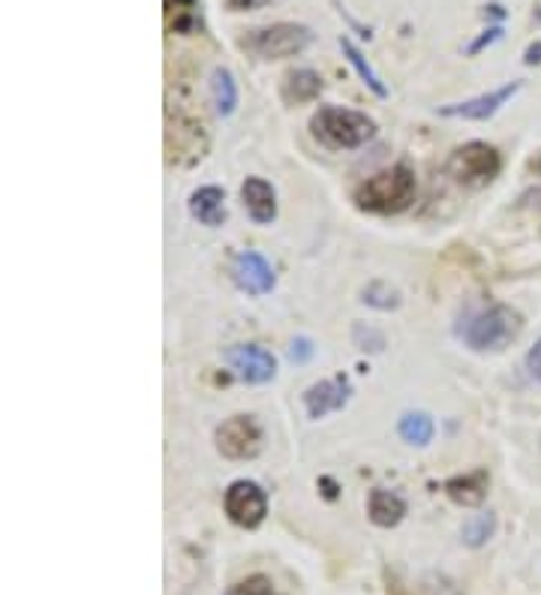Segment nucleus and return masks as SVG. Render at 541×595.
Listing matches in <instances>:
<instances>
[{"label":"nucleus","instance_id":"1","mask_svg":"<svg viewBox=\"0 0 541 595\" xmlns=\"http://www.w3.org/2000/svg\"><path fill=\"white\" fill-rule=\"evenodd\" d=\"M356 205L368 214H401L413 205L415 199V172L409 162H397L385 172L373 175L356 187Z\"/></svg>","mask_w":541,"mask_h":595},{"label":"nucleus","instance_id":"2","mask_svg":"<svg viewBox=\"0 0 541 595\" xmlns=\"http://www.w3.org/2000/svg\"><path fill=\"white\" fill-rule=\"evenodd\" d=\"M523 328V319L515 307L508 304H487V307L475 310L466 319L461 322V340L475 352H496V349H506Z\"/></svg>","mask_w":541,"mask_h":595},{"label":"nucleus","instance_id":"3","mask_svg":"<svg viewBox=\"0 0 541 595\" xmlns=\"http://www.w3.org/2000/svg\"><path fill=\"white\" fill-rule=\"evenodd\" d=\"M311 130L325 148L352 150L368 145L370 138L376 136V121L364 115V112H356V109L323 105V109L311 117Z\"/></svg>","mask_w":541,"mask_h":595},{"label":"nucleus","instance_id":"4","mask_svg":"<svg viewBox=\"0 0 541 595\" xmlns=\"http://www.w3.org/2000/svg\"><path fill=\"white\" fill-rule=\"evenodd\" d=\"M311 43L313 31L298 22H277L268 24V27H256V31H247V36L241 40V46L259 60L295 58Z\"/></svg>","mask_w":541,"mask_h":595},{"label":"nucleus","instance_id":"5","mask_svg":"<svg viewBox=\"0 0 541 595\" xmlns=\"http://www.w3.org/2000/svg\"><path fill=\"white\" fill-rule=\"evenodd\" d=\"M503 169V157L487 142H466L449 157V175L463 187H484Z\"/></svg>","mask_w":541,"mask_h":595},{"label":"nucleus","instance_id":"6","mask_svg":"<svg viewBox=\"0 0 541 595\" xmlns=\"http://www.w3.org/2000/svg\"><path fill=\"white\" fill-rule=\"evenodd\" d=\"M223 508L235 527L259 529L268 517V493L250 479L232 481L229 491L223 496Z\"/></svg>","mask_w":541,"mask_h":595},{"label":"nucleus","instance_id":"7","mask_svg":"<svg viewBox=\"0 0 541 595\" xmlns=\"http://www.w3.org/2000/svg\"><path fill=\"white\" fill-rule=\"evenodd\" d=\"M217 451L229 460H250L262 451V430L250 415H232L219 424L217 434Z\"/></svg>","mask_w":541,"mask_h":595},{"label":"nucleus","instance_id":"8","mask_svg":"<svg viewBox=\"0 0 541 595\" xmlns=\"http://www.w3.org/2000/svg\"><path fill=\"white\" fill-rule=\"evenodd\" d=\"M232 280H235V287L241 289V292L253 298L268 295L277 283L274 268L268 265L266 256H259V252L253 250L235 256V262H232Z\"/></svg>","mask_w":541,"mask_h":595},{"label":"nucleus","instance_id":"9","mask_svg":"<svg viewBox=\"0 0 541 595\" xmlns=\"http://www.w3.org/2000/svg\"><path fill=\"white\" fill-rule=\"evenodd\" d=\"M520 91V81H508L503 88H496V91L478 93L473 100H463V103H451L442 105L439 109V115L442 117H463V121H487V117H494L503 105Z\"/></svg>","mask_w":541,"mask_h":595},{"label":"nucleus","instance_id":"10","mask_svg":"<svg viewBox=\"0 0 541 595\" xmlns=\"http://www.w3.org/2000/svg\"><path fill=\"white\" fill-rule=\"evenodd\" d=\"M229 364L232 370L244 379V382H250V385H266L271 379L277 377V358L268 352L266 346H235L229 349Z\"/></svg>","mask_w":541,"mask_h":595},{"label":"nucleus","instance_id":"11","mask_svg":"<svg viewBox=\"0 0 541 595\" xmlns=\"http://www.w3.org/2000/svg\"><path fill=\"white\" fill-rule=\"evenodd\" d=\"M352 397V385L349 379L337 377V379H323L316 382L311 389L304 391V406H307V415L311 418H325L328 413H337L343 409L346 403Z\"/></svg>","mask_w":541,"mask_h":595},{"label":"nucleus","instance_id":"12","mask_svg":"<svg viewBox=\"0 0 541 595\" xmlns=\"http://www.w3.org/2000/svg\"><path fill=\"white\" fill-rule=\"evenodd\" d=\"M241 199L244 207H247V214L253 217V223L259 226H268V223H274L277 217V193L274 187L266 181V178H247L241 183Z\"/></svg>","mask_w":541,"mask_h":595},{"label":"nucleus","instance_id":"13","mask_svg":"<svg viewBox=\"0 0 541 595\" xmlns=\"http://www.w3.org/2000/svg\"><path fill=\"white\" fill-rule=\"evenodd\" d=\"M319 93H323V76L316 69H292L280 81V97L286 105L313 103L319 100Z\"/></svg>","mask_w":541,"mask_h":595},{"label":"nucleus","instance_id":"14","mask_svg":"<svg viewBox=\"0 0 541 595\" xmlns=\"http://www.w3.org/2000/svg\"><path fill=\"white\" fill-rule=\"evenodd\" d=\"M487 484H491L487 470L454 475V479L446 481V496H449L454 505H463V508H478V505L487 499Z\"/></svg>","mask_w":541,"mask_h":595},{"label":"nucleus","instance_id":"15","mask_svg":"<svg viewBox=\"0 0 541 595\" xmlns=\"http://www.w3.org/2000/svg\"><path fill=\"white\" fill-rule=\"evenodd\" d=\"M190 214L207 226V229H217L226 220V193L219 187H199L196 193L190 195Z\"/></svg>","mask_w":541,"mask_h":595},{"label":"nucleus","instance_id":"16","mask_svg":"<svg viewBox=\"0 0 541 595\" xmlns=\"http://www.w3.org/2000/svg\"><path fill=\"white\" fill-rule=\"evenodd\" d=\"M368 517L382 529L397 527V524L406 517L404 496H397V493H392V491H382V487L370 491Z\"/></svg>","mask_w":541,"mask_h":595},{"label":"nucleus","instance_id":"17","mask_svg":"<svg viewBox=\"0 0 541 595\" xmlns=\"http://www.w3.org/2000/svg\"><path fill=\"white\" fill-rule=\"evenodd\" d=\"M397 434H401V439L409 442V446L425 448L430 446L433 436H437V422L427 413H404L401 415V424H397Z\"/></svg>","mask_w":541,"mask_h":595},{"label":"nucleus","instance_id":"18","mask_svg":"<svg viewBox=\"0 0 541 595\" xmlns=\"http://www.w3.org/2000/svg\"><path fill=\"white\" fill-rule=\"evenodd\" d=\"M211 97H214V105L223 117H229L238 105V85L232 79L229 69L217 67L211 72Z\"/></svg>","mask_w":541,"mask_h":595},{"label":"nucleus","instance_id":"19","mask_svg":"<svg viewBox=\"0 0 541 595\" xmlns=\"http://www.w3.org/2000/svg\"><path fill=\"white\" fill-rule=\"evenodd\" d=\"M340 48H343L346 60H349V64H352V69H356V72H358V79L364 81V85H368L370 91L376 93V97H388V88L382 85V79H380V76H376V69L370 67L368 58L361 55V48H358L356 43L349 40V36H343V40H340Z\"/></svg>","mask_w":541,"mask_h":595},{"label":"nucleus","instance_id":"20","mask_svg":"<svg viewBox=\"0 0 541 595\" xmlns=\"http://www.w3.org/2000/svg\"><path fill=\"white\" fill-rule=\"evenodd\" d=\"M166 12H169V31L172 34H190L202 22L199 0H166Z\"/></svg>","mask_w":541,"mask_h":595},{"label":"nucleus","instance_id":"21","mask_svg":"<svg viewBox=\"0 0 541 595\" xmlns=\"http://www.w3.org/2000/svg\"><path fill=\"white\" fill-rule=\"evenodd\" d=\"M496 532V517L494 515H473L466 524H463L461 536L470 548H482L487 545Z\"/></svg>","mask_w":541,"mask_h":595},{"label":"nucleus","instance_id":"22","mask_svg":"<svg viewBox=\"0 0 541 595\" xmlns=\"http://www.w3.org/2000/svg\"><path fill=\"white\" fill-rule=\"evenodd\" d=\"M226 595H274V584L268 581L266 574H253V577L232 586Z\"/></svg>","mask_w":541,"mask_h":595},{"label":"nucleus","instance_id":"23","mask_svg":"<svg viewBox=\"0 0 541 595\" xmlns=\"http://www.w3.org/2000/svg\"><path fill=\"white\" fill-rule=\"evenodd\" d=\"M313 352H316V349H313L311 337H295V340H292V349H289V356H292V361H295V364L311 361Z\"/></svg>","mask_w":541,"mask_h":595},{"label":"nucleus","instance_id":"24","mask_svg":"<svg viewBox=\"0 0 541 595\" xmlns=\"http://www.w3.org/2000/svg\"><path fill=\"white\" fill-rule=\"evenodd\" d=\"M499 36H503V24H496V27H487V31H484V34L478 36V40H475L473 46L466 48V52H470V55H478L482 48L494 46V43H496V40H499Z\"/></svg>","mask_w":541,"mask_h":595},{"label":"nucleus","instance_id":"25","mask_svg":"<svg viewBox=\"0 0 541 595\" xmlns=\"http://www.w3.org/2000/svg\"><path fill=\"white\" fill-rule=\"evenodd\" d=\"M527 367H530V373L541 382V340L532 346L530 352H527Z\"/></svg>","mask_w":541,"mask_h":595},{"label":"nucleus","instance_id":"26","mask_svg":"<svg viewBox=\"0 0 541 595\" xmlns=\"http://www.w3.org/2000/svg\"><path fill=\"white\" fill-rule=\"evenodd\" d=\"M523 64L527 67H536V64H541V40H536L527 52H523Z\"/></svg>","mask_w":541,"mask_h":595},{"label":"nucleus","instance_id":"27","mask_svg":"<svg viewBox=\"0 0 541 595\" xmlns=\"http://www.w3.org/2000/svg\"><path fill=\"white\" fill-rule=\"evenodd\" d=\"M226 3H229V10L241 12V10H250V7H256L259 0H226Z\"/></svg>","mask_w":541,"mask_h":595},{"label":"nucleus","instance_id":"28","mask_svg":"<svg viewBox=\"0 0 541 595\" xmlns=\"http://www.w3.org/2000/svg\"><path fill=\"white\" fill-rule=\"evenodd\" d=\"M532 199H536V207H541V190L536 195H532Z\"/></svg>","mask_w":541,"mask_h":595},{"label":"nucleus","instance_id":"29","mask_svg":"<svg viewBox=\"0 0 541 595\" xmlns=\"http://www.w3.org/2000/svg\"><path fill=\"white\" fill-rule=\"evenodd\" d=\"M539 175H541V162H539Z\"/></svg>","mask_w":541,"mask_h":595}]
</instances>
